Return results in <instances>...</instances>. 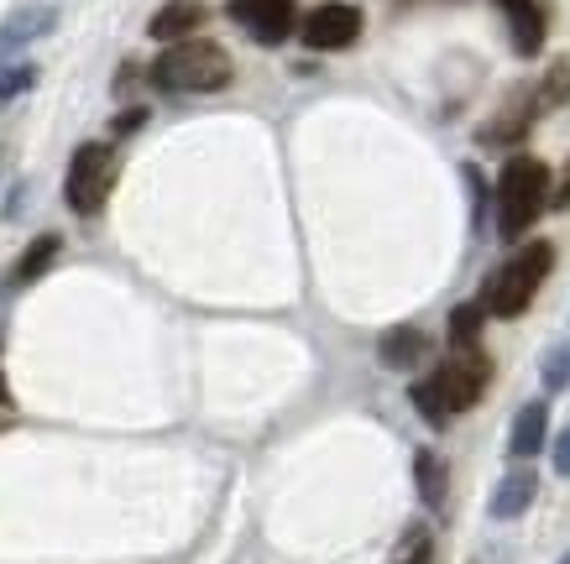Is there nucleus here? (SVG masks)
I'll return each instance as SVG.
<instances>
[{
	"mask_svg": "<svg viewBox=\"0 0 570 564\" xmlns=\"http://www.w3.org/2000/svg\"><path fill=\"white\" fill-rule=\"evenodd\" d=\"M487 382H492V360H487L482 350H455L445 366H434L430 376H419L414 387H409V397H414V408L424 424L445 428L455 413H466L482 403Z\"/></svg>",
	"mask_w": 570,
	"mask_h": 564,
	"instance_id": "1",
	"label": "nucleus"
},
{
	"mask_svg": "<svg viewBox=\"0 0 570 564\" xmlns=\"http://www.w3.org/2000/svg\"><path fill=\"white\" fill-rule=\"evenodd\" d=\"M236 79V63L220 42L209 37H184V42H168L157 52L153 63V85L157 89H174V95H215Z\"/></svg>",
	"mask_w": 570,
	"mask_h": 564,
	"instance_id": "2",
	"label": "nucleus"
},
{
	"mask_svg": "<svg viewBox=\"0 0 570 564\" xmlns=\"http://www.w3.org/2000/svg\"><path fill=\"white\" fill-rule=\"evenodd\" d=\"M492 205H498V236L523 240L539 215L550 209V168L539 157H508V168L492 188Z\"/></svg>",
	"mask_w": 570,
	"mask_h": 564,
	"instance_id": "3",
	"label": "nucleus"
},
{
	"mask_svg": "<svg viewBox=\"0 0 570 564\" xmlns=\"http://www.w3.org/2000/svg\"><path fill=\"white\" fill-rule=\"evenodd\" d=\"M550 267H554V246H550V240H523L519 251H513V257L492 273L482 308H487V314H498V319H519L523 308L539 298V288H544Z\"/></svg>",
	"mask_w": 570,
	"mask_h": 564,
	"instance_id": "4",
	"label": "nucleus"
},
{
	"mask_svg": "<svg viewBox=\"0 0 570 564\" xmlns=\"http://www.w3.org/2000/svg\"><path fill=\"white\" fill-rule=\"evenodd\" d=\"M116 188V152L105 141H85L79 152L69 157V172H63V199H69L73 215H100L105 199Z\"/></svg>",
	"mask_w": 570,
	"mask_h": 564,
	"instance_id": "5",
	"label": "nucleus"
},
{
	"mask_svg": "<svg viewBox=\"0 0 570 564\" xmlns=\"http://www.w3.org/2000/svg\"><path fill=\"white\" fill-rule=\"evenodd\" d=\"M298 37L314 52H341L362 37V11L351 0H325V6H314L309 17L298 21Z\"/></svg>",
	"mask_w": 570,
	"mask_h": 564,
	"instance_id": "6",
	"label": "nucleus"
},
{
	"mask_svg": "<svg viewBox=\"0 0 570 564\" xmlns=\"http://www.w3.org/2000/svg\"><path fill=\"white\" fill-rule=\"evenodd\" d=\"M225 17L236 21L252 42H262V48H277L283 37H294L298 27V6L294 0H230L225 6Z\"/></svg>",
	"mask_w": 570,
	"mask_h": 564,
	"instance_id": "7",
	"label": "nucleus"
},
{
	"mask_svg": "<svg viewBox=\"0 0 570 564\" xmlns=\"http://www.w3.org/2000/svg\"><path fill=\"white\" fill-rule=\"evenodd\" d=\"M508 21V32H513V48L523 58H539L544 52V37H550V21H544V6L539 0H492Z\"/></svg>",
	"mask_w": 570,
	"mask_h": 564,
	"instance_id": "8",
	"label": "nucleus"
},
{
	"mask_svg": "<svg viewBox=\"0 0 570 564\" xmlns=\"http://www.w3.org/2000/svg\"><path fill=\"white\" fill-rule=\"evenodd\" d=\"M430 356H434V340L419 325H393L377 340V360L387 372H414V366H424Z\"/></svg>",
	"mask_w": 570,
	"mask_h": 564,
	"instance_id": "9",
	"label": "nucleus"
},
{
	"mask_svg": "<svg viewBox=\"0 0 570 564\" xmlns=\"http://www.w3.org/2000/svg\"><path fill=\"white\" fill-rule=\"evenodd\" d=\"M534 496H539L534 465H513V471L498 481V492H492V517H498V523H513V517H523L534 507Z\"/></svg>",
	"mask_w": 570,
	"mask_h": 564,
	"instance_id": "10",
	"label": "nucleus"
},
{
	"mask_svg": "<svg viewBox=\"0 0 570 564\" xmlns=\"http://www.w3.org/2000/svg\"><path fill=\"white\" fill-rule=\"evenodd\" d=\"M205 0H168V6H157V17L147 21V32L157 37V42H184L189 32H199L205 27Z\"/></svg>",
	"mask_w": 570,
	"mask_h": 564,
	"instance_id": "11",
	"label": "nucleus"
},
{
	"mask_svg": "<svg viewBox=\"0 0 570 564\" xmlns=\"http://www.w3.org/2000/svg\"><path fill=\"white\" fill-rule=\"evenodd\" d=\"M52 27H58V11H52V6H21V11H11V17L0 21V52L27 48L37 37H48Z\"/></svg>",
	"mask_w": 570,
	"mask_h": 564,
	"instance_id": "12",
	"label": "nucleus"
},
{
	"mask_svg": "<svg viewBox=\"0 0 570 564\" xmlns=\"http://www.w3.org/2000/svg\"><path fill=\"white\" fill-rule=\"evenodd\" d=\"M544 434H550V408L544 403H523L519 418H513V439H508V449H513V461H534L539 449H544Z\"/></svg>",
	"mask_w": 570,
	"mask_h": 564,
	"instance_id": "13",
	"label": "nucleus"
},
{
	"mask_svg": "<svg viewBox=\"0 0 570 564\" xmlns=\"http://www.w3.org/2000/svg\"><path fill=\"white\" fill-rule=\"evenodd\" d=\"M414 481H419V502L424 507H445V496H450V471H445V461L434 455V449H419L414 455Z\"/></svg>",
	"mask_w": 570,
	"mask_h": 564,
	"instance_id": "14",
	"label": "nucleus"
},
{
	"mask_svg": "<svg viewBox=\"0 0 570 564\" xmlns=\"http://www.w3.org/2000/svg\"><path fill=\"white\" fill-rule=\"evenodd\" d=\"M58 251H63V240L52 236V230H48V236H37L32 246H27V251L17 257V267H11V283H17V288H32L37 277H42L52 261H58Z\"/></svg>",
	"mask_w": 570,
	"mask_h": 564,
	"instance_id": "15",
	"label": "nucleus"
},
{
	"mask_svg": "<svg viewBox=\"0 0 570 564\" xmlns=\"http://www.w3.org/2000/svg\"><path fill=\"white\" fill-rule=\"evenodd\" d=\"M529 110H534V105H523V110H519V105H508L498 120H487L482 131H476V141H487V147H513V141L529 131V120H534Z\"/></svg>",
	"mask_w": 570,
	"mask_h": 564,
	"instance_id": "16",
	"label": "nucleus"
},
{
	"mask_svg": "<svg viewBox=\"0 0 570 564\" xmlns=\"http://www.w3.org/2000/svg\"><path fill=\"white\" fill-rule=\"evenodd\" d=\"M482 325H487V308L482 304H461L455 314H450V345H455V350H476Z\"/></svg>",
	"mask_w": 570,
	"mask_h": 564,
	"instance_id": "17",
	"label": "nucleus"
},
{
	"mask_svg": "<svg viewBox=\"0 0 570 564\" xmlns=\"http://www.w3.org/2000/svg\"><path fill=\"white\" fill-rule=\"evenodd\" d=\"M539 382H544L550 393H566L570 387V340H560V345L544 350V360H539Z\"/></svg>",
	"mask_w": 570,
	"mask_h": 564,
	"instance_id": "18",
	"label": "nucleus"
},
{
	"mask_svg": "<svg viewBox=\"0 0 570 564\" xmlns=\"http://www.w3.org/2000/svg\"><path fill=\"white\" fill-rule=\"evenodd\" d=\"M393 564H434V538L424 528H414V533H409V544L397 548Z\"/></svg>",
	"mask_w": 570,
	"mask_h": 564,
	"instance_id": "19",
	"label": "nucleus"
},
{
	"mask_svg": "<svg viewBox=\"0 0 570 564\" xmlns=\"http://www.w3.org/2000/svg\"><path fill=\"white\" fill-rule=\"evenodd\" d=\"M37 85V69L32 63H21V69H6L0 73V100H11V95H21V89Z\"/></svg>",
	"mask_w": 570,
	"mask_h": 564,
	"instance_id": "20",
	"label": "nucleus"
},
{
	"mask_svg": "<svg viewBox=\"0 0 570 564\" xmlns=\"http://www.w3.org/2000/svg\"><path fill=\"white\" fill-rule=\"evenodd\" d=\"M554 471L570 481V424L560 428V439H554Z\"/></svg>",
	"mask_w": 570,
	"mask_h": 564,
	"instance_id": "21",
	"label": "nucleus"
},
{
	"mask_svg": "<svg viewBox=\"0 0 570 564\" xmlns=\"http://www.w3.org/2000/svg\"><path fill=\"white\" fill-rule=\"evenodd\" d=\"M141 120H147V110H126V116L116 120V131H137Z\"/></svg>",
	"mask_w": 570,
	"mask_h": 564,
	"instance_id": "22",
	"label": "nucleus"
},
{
	"mask_svg": "<svg viewBox=\"0 0 570 564\" xmlns=\"http://www.w3.org/2000/svg\"><path fill=\"white\" fill-rule=\"evenodd\" d=\"M11 403V387H6V366H0V408Z\"/></svg>",
	"mask_w": 570,
	"mask_h": 564,
	"instance_id": "23",
	"label": "nucleus"
},
{
	"mask_svg": "<svg viewBox=\"0 0 570 564\" xmlns=\"http://www.w3.org/2000/svg\"><path fill=\"white\" fill-rule=\"evenodd\" d=\"M560 564H570V548H566V554H560Z\"/></svg>",
	"mask_w": 570,
	"mask_h": 564,
	"instance_id": "24",
	"label": "nucleus"
}]
</instances>
